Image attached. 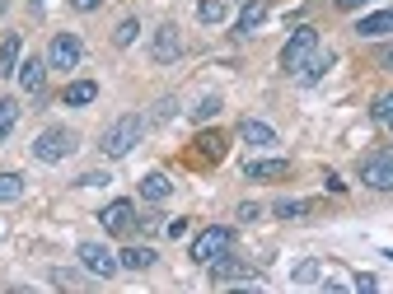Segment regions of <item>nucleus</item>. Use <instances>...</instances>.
I'll return each instance as SVG.
<instances>
[{"label": "nucleus", "mask_w": 393, "mask_h": 294, "mask_svg": "<svg viewBox=\"0 0 393 294\" xmlns=\"http://www.w3.org/2000/svg\"><path fill=\"white\" fill-rule=\"evenodd\" d=\"M188 224H192V219H169V224H164V233H169V238H183V233H188Z\"/></svg>", "instance_id": "33"}, {"label": "nucleus", "mask_w": 393, "mask_h": 294, "mask_svg": "<svg viewBox=\"0 0 393 294\" xmlns=\"http://www.w3.org/2000/svg\"><path fill=\"white\" fill-rule=\"evenodd\" d=\"M183 56V33H178V24L173 19H164L155 29V38H150V61L155 65H173Z\"/></svg>", "instance_id": "7"}, {"label": "nucleus", "mask_w": 393, "mask_h": 294, "mask_svg": "<svg viewBox=\"0 0 393 294\" xmlns=\"http://www.w3.org/2000/svg\"><path fill=\"white\" fill-rule=\"evenodd\" d=\"M75 257H80V266H84L89 276H98V280H112L117 271H122V262H117V257H112L103 243H80Z\"/></svg>", "instance_id": "9"}, {"label": "nucleus", "mask_w": 393, "mask_h": 294, "mask_svg": "<svg viewBox=\"0 0 393 294\" xmlns=\"http://www.w3.org/2000/svg\"><path fill=\"white\" fill-rule=\"evenodd\" d=\"M262 215H267V210H262L258 201H244V206H239V219H244V224H253V219H262Z\"/></svg>", "instance_id": "31"}, {"label": "nucleus", "mask_w": 393, "mask_h": 294, "mask_svg": "<svg viewBox=\"0 0 393 294\" xmlns=\"http://www.w3.org/2000/svg\"><path fill=\"white\" fill-rule=\"evenodd\" d=\"M216 112H221V98H216V93H211V98H202V103H197V108H192V122H211V117H216Z\"/></svg>", "instance_id": "29"}, {"label": "nucleus", "mask_w": 393, "mask_h": 294, "mask_svg": "<svg viewBox=\"0 0 393 294\" xmlns=\"http://www.w3.org/2000/svg\"><path fill=\"white\" fill-rule=\"evenodd\" d=\"M314 210H318V201H299V196H281V201L272 206L276 219H309Z\"/></svg>", "instance_id": "22"}, {"label": "nucleus", "mask_w": 393, "mask_h": 294, "mask_svg": "<svg viewBox=\"0 0 393 294\" xmlns=\"http://www.w3.org/2000/svg\"><path fill=\"white\" fill-rule=\"evenodd\" d=\"M117 262H122V271H150V266L159 262V252L150 248V243H131V248H126Z\"/></svg>", "instance_id": "18"}, {"label": "nucleus", "mask_w": 393, "mask_h": 294, "mask_svg": "<svg viewBox=\"0 0 393 294\" xmlns=\"http://www.w3.org/2000/svg\"><path fill=\"white\" fill-rule=\"evenodd\" d=\"M98 276H89V271H84V276H80V271H57V276H52V285H66V290H84V285H94Z\"/></svg>", "instance_id": "27"}, {"label": "nucleus", "mask_w": 393, "mask_h": 294, "mask_svg": "<svg viewBox=\"0 0 393 294\" xmlns=\"http://www.w3.org/2000/svg\"><path fill=\"white\" fill-rule=\"evenodd\" d=\"M136 38H141V19H131V15H126L122 24L112 29V47H131Z\"/></svg>", "instance_id": "24"}, {"label": "nucleus", "mask_w": 393, "mask_h": 294, "mask_svg": "<svg viewBox=\"0 0 393 294\" xmlns=\"http://www.w3.org/2000/svg\"><path fill=\"white\" fill-rule=\"evenodd\" d=\"M356 38H393V10L361 15V19H356Z\"/></svg>", "instance_id": "16"}, {"label": "nucleus", "mask_w": 393, "mask_h": 294, "mask_svg": "<svg viewBox=\"0 0 393 294\" xmlns=\"http://www.w3.org/2000/svg\"><path fill=\"white\" fill-rule=\"evenodd\" d=\"M141 196H145L150 206L169 201V196H173V183H169V173H145V178H141Z\"/></svg>", "instance_id": "20"}, {"label": "nucleus", "mask_w": 393, "mask_h": 294, "mask_svg": "<svg viewBox=\"0 0 393 294\" xmlns=\"http://www.w3.org/2000/svg\"><path fill=\"white\" fill-rule=\"evenodd\" d=\"M192 150H197L206 164H221L225 159V131H202V136L192 140Z\"/></svg>", "instance_id": "19"}, {"label": "nucleus", "mask_w": 393, "mask_h": 294, "mask_svg": "<svg viewBox=\"0 0 393 294\" xmlns=\"http://www.w3.org/2000/svg\"><path fill=\"white\" fill-rule=\"evenodd\" d=\"M225 252H235V229H230V224H206V229L192 238V262L197 266L221 262Z\"/></svg>", "instance_id": "2"}, {"label": "nucleus", "mask_w": 393, "mask_h": 294, "mask_svg": "<svg viewBox=\"0 0 393 294\" xmlns=\"http://www.w3.org/2000/svg\"><path fill=\"white\" fill-rule=\"evenodd\" d=\"M379 61H384V65H389V70H393V42L384 47V52H379Z\"/></svg>", "instance_id": "39"}, {"label": "nucleus", "mask_w": 393, "mask_h": 294, "mask_svg": "<svg viewBox=\"0 0 393 294\" xmlns=\"http://www.w3.org/2000/svg\"><path fill=\"white\" fill-rule=\"evenodd\" d=\"M206 271H211V280H216V285H253V290H262V285H267V280L258 276L244 257H235V252H225L221 262H211Z\"/></svg>", "instance_id": "5"}, {"label": "nucleus", "mask_w": 393, "mask_h": 294, "mask_svg": "<svg viewBox=\"0 0 393 294\" xmlns=\"http://www.w3.org/2000/svg\"><path fill=\"white\" fill-rule=\"evenodd\" d=\"M98 224H103L112 238H126L131 229H141V215H136L131 201H108L103 210H98Z\"/></svg>", "instance_id": "8"}, {"label": "nucleus", "mask_w": 393, "mask_h": 294, "mask_svg": "<svg viewBox=\"0 0 393 294\" xmlns=\"http://www.w3.org/2000/svg\"><path fill=\"white\" fill-rule=\"evenodd\" d=\"M75 150H80V136L71 126H47L43 136L33 140V159H38V164H61V159H71Z\"/></svg>", "instance_id": "3"}, {"label": "nucleus", "mask_w": 393, "mask_h": 294, "mask_svg": "<svg viewBox=\"0 0 393 294\" xmlns=\"http://www.w3.org/2000/svg\"><path fill=\"white\" fill-rule=\"evenodd\" d=\"M328 70H332V52H323V47H318L314 56H309V61L295 70V79H299V84H318V79L328 75Z\"/></svg>", "instance_id": "17"}, {"label": "nucleus", "mask_w": 393, "mask_h": 294, "mask_svg": "<svg viewBox=\"0 0 393 294\" xmlns=\"http://www.w3.org/2000/svg\"><path fill=\"white\" fill-rule=\"evenodd\" d=\"M197 19H202L206 29H216L230 19V0H197Z\"/></svg>", "instance_id": "23"}, {"label": "nucleus", "mask_w": 393, "mask_h": 294, "mask_svg": "<svg viewBox=\"0 0 393 294\" xmlns=\"http://www.w3.org/2000/svg\"><path fill=\"white\" fill-rule=\"evenodd\" d=\"M351 290H379L375 276H351Z\"/></svg>", "instance_id": "35"}, {"label": "nucleus", "mask_w": 393, "mask_h": 294, "mask_svg": "<svg viewBox=\"0 0 393 294\" xmlns=\"http://www.w3.org/2000/svg\"><path fill=\"white\" fill-rule=\"evenodd\" d=\"M5 10H10V0H0V19H5Z\"/></svg>", "instance_id": "41"}, {"label": "nucleus", "mask_w": 393, "mask_h": 294, "mask_svg": "<svg viewBox=\"0 0 393 294\" xmlns=\"http://www.w3.org/2000/svg\"><path fill=\"white\" fill-rule=\"evenodd\" d=\"M71 5H75L80 15H94V10H98V5H103V0H71Z\"/></svg>", "instance_id": "37"}, {"label": "nucleus", "mask_w": 393, "mask_h": 294, "mask_svg": "<svg viewBox=\"0 0 393 294\" xmlns=\"http://www.w3.org/2000/svg\"><path fill=\"white\" fill-rule=\"evenodd\" d=\"M379 126H384V131H389V136H393V112H389V117H384V122H379Z\"/></svg>", "instance_id": "40"}, {"label": "nucleus", "mask_w": 393, "mask_h": 294, "mask_svg": "<svg viewBox=\"0 0 393 294\" xmlns=\"http://www.w3.org/2000/svg\"><path fill=\"white\" fill-rule=\"evenodd\" d=\"M141 136H145V117L141 112H122V117L108 122V131L98 136V150L108 159H126L136 145H141Z\"/></svg>", "instance_id": "1"}, {"label": "nucleus", "mask_w": 393, "mask_h": 294, "mask_svg": "<svg viewBox=\"0 0 393 294\" xmlns=\"http://www.w3.org/2000/svg\"><path fill=\"white\" fill-rule=\"evenodd\" d=\"M262 19H267V0H244V10H239V24H235V38H253V33L262 29Z\"/></svg>", "instance_id": "13"}, {"label": "nucleus", "mask_w": 393, "mask_h": 294, "mask_svg": "<svg viewBox=\"0 0 393 294\" xmlns=\"http://www.w3.org/2000/svg\"><path fill=\"white\" fill-rule=\"evenodd\" d=\"M80 61H84V42H80L75 33H57V38L47 42V70H57V75H71Z\"/></svg>", "instance_id": "6"}, {"label": "nucleus", "mask_w": 393, "mask_h": 294, "mask_svg": "<svg viewBox=\"0 0 393 294\" xmlns=\"http://www.w3.org/2000/svg\"><path fill=\"white\" fill-rule=\"evenodd\" d=\"M318 47H323V42H318V29L299 24V29L286 38V47H281V70H286V75H295V70L309 61V56H314Z\"/></svg>", "instance_id": "4"}, {"label": "nucleus", "mask_w": 393, "mask_h": 294, "mask_svg": "<svg viewBox=\"0 0 393 294\" xmlns=\"http://www.w3.org/2000/svg\"><path fill=\"white\" fill-rule=\"evenodd\" d=\"M389 112H393V93H379L375 103H370V117H375V122H384Z\"/></svg>", "instance_id": "30"}, {"label": "nucleus", "mask_w": 393, "mask_h": 294, "mask_svg": "<svg viewBox=\"0 0 393 294\" xmlns=\"http://www.w3.org/2000/svg\"><path fill=\"white\" fill-rule=\"evenodd\" d=\"M332 5H337V10H346V15H351V10H365L370 0H332Z\"/></svg>", "instance_id": "38"}, {"label": "nucleus", "mask_w": 393, "mask_h": 294, "mask_svg": "<svg viewBox=\"0 0 393 294\" xmlns=\"http://www.w3.org/2000/svg\"><path fill=\"white\" fill-rule=\"evenodd\" d=\"M75 187H108V173H84Z\"/></svg>", "instance_id": "34"}, {"label": "nucleus", "mask_w": 393, "mask_h": 294, "mask_svg": "<svg viewBox=\"0 0 393 294\" xmlns=\"http://www.w3.org/2000/svg\"><path fill=\"white\" fill-rule=\"evenodd\" d=\"M361 187H370V192H393V150H379V155L361 159Z\"/></svg>", "instance_id": "10"}, {"label": "nucleus", "mask_w": 393, "mask_h": 294, "mask_svg": "<svg viewBox=\"0 0 393 294\" xmlns=\"http://www.w3.org/2000/svg\"><path fill=\"white\" fill-rule=\"evenodd\" d=\"M244 178H253V183H281V178H290V159H249Z\"/></svg>", "instance_id": "12"}, {"label": "nucleus", "mask_w": 393, "mask_h": 294, "mask_svg": "<svg viewBox=\"0 0 393 294\" xmlns=\"http://www.w3.org/2000/svg\"><path fill=\"white\" fill-rule=\"evenodd\" d=\"M323 187H328L332 196H342V192H346V183H342V178H337V173H328V178H323Z\"/></svg>", "instance_id": "36"}, {"label": "nucleus", "mask_w": 393, "mask_h": 294, "mask_svg": "<svg viewBox=\"0 0 393 294\" xmlns=\"http://www.w3.org/2000/svg\"><path fill=\"white\" fill-rule=\"evenodd\" d=\"M24 178H19V173H0V206L5 201H19V196H24Z\"/></svg>", "instance_id": "25"}, {"label": "nucleus", "mask_w": 393, "mask_h": 294, "mask_svg": "<svg viewBox=\"0 0 393 294\" xmlns=\"http://www.w3.org/2000/svg\"><path fill=\"white\" fill-rule=\"evenodd\" d=\"M173 112H178V98H164V103H159V112H155V122H169Z\"/></svg>", "instance_id": "32"}, {"label": "nucleus", "mask_w": 393, "mask_h": 294, "mask_svg": "<svg viewBox=\"0 0 393 294\" xmlns=\"http://www.w3.org/2000/svg\"><path fill=\"white\" fill-rule=\"evenodd\" d=\"M94 98H98V84H94V79H75V84H66V93H61L66 108H89Z\"/></svg>", "instance_id": "21"}, {"label": "nucleus", "mask_w": 393, "mask_h": 294, "mask_svg": "<svg viewBox=\"0 0 393 294\" xmlns=\"http://www.w3.org/2000/svg\"><path fill=\"white\" fill-rule=\"evenodd\" d=\"M290 280H295V285H318V280H323V262H299Z\"/></svg>", "instance_id": "28"}, {"label": "nucleus", "mask_w": 393, "mask_h": 294, "mask_svg": "<svg viewBox=\"0 0 393 294\" xmlns=\"http://www.w3.org/2000/svg\"><path fill=\"white\" fill-rule=\"evenodd\" d=\"M239 136H244V145H253V150H276V131H272L267 122H258V117H244V122H239Z\"/></svg>", "instance_id": "14"}, {"label": "nucleus", "mask_w": 393, "mask_h": 294, "mask_svg": "<svg viewBox=\"0 0 393 294\" xmlns=\"http://www.w3.org/2000/svg\"><path fill=\"white\" fill-rule=\"evenodd\" d=\"M15 122H19V103H15V98H0V145L10 140Z\"/></svg>", "instance_id": "26"}, {"label": "nucleus", "mask_w": 393, "mask_h": 294, "mask_svg": "<svg viewBox=\"0 0 393 294\" xmlns=\"http://www.w3.org/2000/svg\"><path fill=\"white\" fill-rule=\"evenodd\" d=\"M15 79H19L24 93H43V84H47V56H24L19 70H15Z\"/></svg>", "instance_id": "11"}, {"label": "nucleus", "mask_w": 393, "mask_h": 294, "mask_svg": "<svg viewBox=\"0 0 393 294\" xmlns=\"http://www.w3.org/2000/svg\"><path fill=\"white\" fill-rule=\"evenodd\" d=\"M19 61H24V33H5V38H0V75L15 79Z\"/></svg>", "instance_id": "15"}]
</instances>
